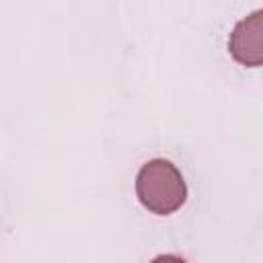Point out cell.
Listing matches in <instances>:
<instances>
[{
  "instance_id": "cell-1",
  "label": "cell",
  "mask_w": 263,
  "mask_h": 263,
  "mask_svg": "<svg viewBox=\"0 0 263 263\" xmlns=\"http://www.w3.org/2000/svg\"><path fill=\"white\" fill-rule=\"evenodd\" d=\"M138 201L156 216H168L181 210L187 199V185L181 171L166 158H152L136 177Z\"/></svg>"
},
{
  "instance_id": "cell-2",
  "label": "cell",
  "mask_w": 263,
  "mask_h": 263,
  "mask_svg": "<svg viewBox=\"0 0 263 263\" xmlns=\"http://www.w3.org/2000/svg\"><path fill=\"white\" fill-rule=\"evenodd\" d=\"M230 55L249 68H259L263 64V12L255 10L242 21H238L228 39Z\"/></svg>"
}]
</instances>
